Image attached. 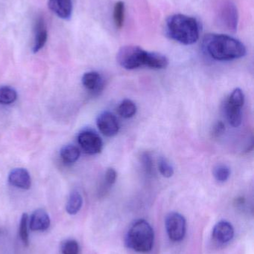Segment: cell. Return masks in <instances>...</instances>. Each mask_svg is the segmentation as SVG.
I'll use <instances>...</instances> for the list:
<instances>
[{"label": "cell", "mask_w": 254, "mask_h": 254, "mask_svg": "<svg viewBox=\"0 0 254 254\" xmlns=\"http://www.w3.org/2000/svg\"><path fill=\"white\" fill-rule=\"evenodd\" d=\"M28 216L27 213H23L21 218L20 225H19V234L21 241L23 243L25 247H28L29 245L28 232Z\"/></svg>", "instance_id": "22"}, {"label": "cell", "mask_w": 254, "mask_h": 254, "mask_svg": "<svg viewBox=\"0 0 254 254\" xmlns=\"http://www.w3.org/2000/svg\"><path fill=\"white\" fill-rule=\"evenodd\" d=\"M234 236V229L232 225L226 221H222L216 224L213 228V240L219 244H225L232 240Z\"/></svg>", "instance_id": "9"}, {"label": "cell", "mask_w": 254, "mask_h": 254, "mask_svg": "<svg viewBox=\"0 0 254 254\" xmlns=\"http://www.w3.org/2000/svg\"><path fill=\"white\" fill-rule=\"evenodd\" d=\"M225 130V125L223 122H219L216 124L213 129V136L215 137H219L223 134Z\"/></svg>", "instance_id": "29"}, {"label": "cell", "mask_w": 254, "mask_h": 254, "mask_svg": "<svg viewBox=\"0 0 254 254\" xmlns=\"http://www.w3.org/2000/svg\"><path fill=\"white\" fill-rule=\"evenodd\" d=\"M50 226V218L43 209L36 210L30 219L29 228L32 231H46Z\"/></svg>", "instance_id": "11"}, {"label": "cell", "mask_w": 254, "mask_h": 254, "mask_svg": "<svg viewBox=\"0 0 254 254\" xmlns=\"http://www.w3.org/2000/svg\"><path fill=\"white\" fill-rule=\"evenodd\" d=\"M48 33L46 22L43 18H39L34 28V42L33 52L34 53L39 52L46 44L47 40Z\"/></svg>", "instance_id": "12"}, {"label": "cell", "mask_w": 254, "mask_h": 254, "mask_svg": "<svg viewBox=\"0 0 254 254\" xmlns=\"http://www.w3.org/2000/svg\"><path fill=\"white\" fill-rule=\"evenodd\" d=\"M167 35L183 45H192L199 38V24L195 18L184 14L169 16L166 22Z\"/></svg>", "instance_id": "2"}, {"label": "cell", "mask_w": 254, "mask_h": 254, "mask_svg": "<svg viewBox=\"0 0 254 254\" xmlns=\"http://www.w3.org/2000/svg\"><path fill=\"white\" fill-rule=\"evenodd\" d=\"M49 7L57 16L62 19H70L73 11L72 0H49Z\"/></svg>", "instance_id": "13"}, {"label": "cell", "mask_w": 254, "mask_h": 254, "mask_svg": "<svg viewBox=\"0 0 254 254\" xmlns=\"http://www.w3.org/2000/svg\"><path fill=\"white\" fill-rule=\"evenodd\" d=\"M62 254H79V243L76 240H70L63 243L61 246Z\"/></svg>", "instance_id": "26"}, {"label": "cell", "mask_w": 254, "mask_h": 254, "mask_svg": "<svg viewBox=\"0 0 254 254\" xmlns=\"http://www.w3.org/2000/svg\"><path fill=\"white\" fill-rule=\"evenodd\" d=\"M169 65V61L167 57L157 52H149L147 53L146 66L154 69H163Z\"/></svg>", "instance_id": "16"}, {"label": "cell", "mask_w": 254, "mask_h": 254, "mask_svg": "<svg viewBox=\"0 0 254 254\" xmlns=\"http://www.w3.org/2000/svg\"><path fill=\"white\" fill-rule=\"evenodd\" d=\"M227 119L230 125L234 127H239L241 125L243 121V114H242V107L234 105L227 101L225 106Z\"/></svg>", "instance_id": "15"}, {"label": "cell", "mask_w": 254, "mask_h": 254, "mask_svg": "<svg viewBox=\"0 0 254 254\" xmlns=\"http://www.w3.org/2000/svg\"><path fill=\"white\" fill-rule=\"evenodd\" d=\"M82 83L86 89L92 92H100L104 86L102 77L96 71L85 73L82 77Z\"/></svg>", "instance_id": "14"}, {"label": "cell", "mask_w": 254, "mask_h": 254, "mask_svg": "<svg viewBox=\"0 0 254 254\" xmlns=\"http://www.w3.org/2000/svg\"><path fill=\"white\" fill-rule=\"evenodd\" d=\"M117 179V173L113 168H108L106 171L104 181H105L106 188H110L114 185Z\"/></svg>", "instance_id": "28"}, {"label": "cell", "mask_w": 254, "mask_h": 254, "mask_svg": "<svg viewBox=\"0 0 254 254\" xmlns=\"http://www.w3.org/2000/svg\"><path fill=\"white\" fill-rule=\"evenodd\" d=\"M83 204V198L78 191H73L66 206V210L70 215H76L80 211Z\"/></svg>", "instance_id": "18"}, {"label": "cell", "mask_w": 254, "mask_h": 254, "mask_svg": "<svg viewBox=\"0 0 254 254\" xmlns=\"http://www.w3.org/2000/svg\"><path fill=\"white\" fill-rule=\"evenodd\" d=\"M137 111V106L129 99L124 100L118 107V113L124 119H131L134 117Z\"/></svg>", "instance_id": "19"}, {"label": "cell", "mask_w": 254, "mask_h": 254, "mask_svg": "<svg viewBox=\"0 0 254 254\" xmlns=\"http://www.w3.org/2000/svg\"><path fill=\"white\" fill-rule=\"evenodd\" d=\"M78 142L84 152L89 155H95L102 150V140L97 133L91 130L82 131L78 137Z\"/></svg>", "instance_id": "7"}, {"label": "cell", "mask_w": 254, "mask_h": 254, "mask_svg": "<svg viewBox=\"0 0 254 254\" xmlns=\"http://www.w3.org/2000/svg\"><path fill=\"white\" fill-rule=\"evenodd\" d=\"M213 176L217 182H227L231 176V170L228 166L224 164H219L216 166L213 170Z\"/></svg>", "instance_id": "23"}, {"label": "cell", "mask_w": 254, "mask_h": 254, "mask_svg": "<svg viewBox=\"0 0 254 254\" xmlns=\"http://www.w3.org/2000/svg\"><path fill=\"white\" fill-rule=\"evenodd\" d=\"M61 157L66 164H72L76 163L80 157V149L74 145H67L61 150Z\"/></svg>", "instance_id": "17"}, {"label": "cell", "mask_w": 254, "mask_h": 254, "mask_svg": "<svg viewBox=\"0 0 254 254\" xmlns=\"http://www.w3.org/2000/svg\"><path fill=\"white\" fill-rule=\"evenodd\" d=\"M97 127L101 133L107 137H113L117 134L119 125L114 115L109 112H104L97 119Z\"/></svg>", "instance_id": "8"}, {"label": "cell", "mask_w": 254, "mask_h": 254, "mask_svg": "<svg viewBox=\"0 0 254 254\" xmlns=\"http://www.w3.org/2000/svg\"><path fill=\"white\" fill-rule=\"evenodd\" d=\"M204 47L212 58L219 61L239 59L247 52L240 40L224 34H207L204 39Z\"/></svg>", "instance_id": "1"}, {"label": "cell", "mask_w": 254, "mask_h": 254, "mask_svg": "<svg viewBox=\"0 0 254 254\" xmlns=\"http://www.w3.org/2000/svg\"><path fill=\"white\" fill-rule=\"evenodd\" d=\"M166 227L170 240L180 242L184 238L186 231V219L178 213H170L166 219Z\"/></svg>", "instance_id": "5"}, {"label": "cell", "mask_w": 254, "mask_h": 254, "mask_svg": "<svg viewBox=\"0 0 254 254\" xmlns=\"http://www.w3.org/2000/svg\"><path fill=\"white\" fill-rule=\"evenodd\" d=\"M141 162L143 168L147 174L152 175L153 172V161L149 152H144L141 155Z\"/></svg>", "instance_id": "27"}, {"label": "cell", "mask_w": 254, "mask_h": 254, "mask_svg": "<svg viewBox=\"0 0 254 254\" xmlns=\"http://www.w3.org/2000/svg\"><path fill=\"white\" fill-rule=\"evenodd\" d=\"M158 169L164 177L171 178L174 175L172 166L164 157H161L158 160Z\"/></svg>", "instance_id": "24"}, {"label": "cell", "mask_w": 254, "mask_h": 254, "mask_svg": "<svg viewBox=\"0 0 254 254\" xmlns=\"http://www.w3.org/2000/svg\"><path fill=\"white\" fill-rule=\"evenodd\" d=\"M125 3L122 1H117L113 9V20L117 28H122L125 22Z\"/></svg>", "instance_id": "21"}, {"label": "cell", "mask_w": 254, "mask_h": 254, "mask_svg": "<svg viewBox=\"0 0 254 254\" xmlns=\"http://www.w3.org/2000/svg\"><path fill=\"white\" fill-rule=\"evenodd\" d=\"M17 98L16 91L8 86L0 88V104L9 105L15 102Z\"/></svg>", "instance_id": "20"}, {"label": "cell", "mask_w": 254, "mask_h": 254, "mask_svg": "<svg viewBox=\"0 0 254 254\" xmlns=\"http://www.w3.org/2000/svg\"><path fill=\"white\" fill-rule=\"evenodd\" d=\"M155 242V233L150 224L146 221H137L130 228L127 236V245L140 253L152 251Z\"/></svg>", "instance_id": "3"}, {"label": "cell", "mask_w": 254, "mask_h": 254, "mask_svg": "<svg viewBox=\"0 0 254 254\" xmlns=\"http://www.w3.org/2000/svg\"><path fill=\"white\" fill-rule=\"evenodd\" d=\"M9 183L22 190L31 188V180L29 173L25 169L16 168L11 170L8 176Z\"/></svg>", "instance_id": "10"}, {"label": "cell", "mask_w": 254, "mask_h": 254, "mask_svg": "<svg viewBox=\"0 0 254 254\" xmlns=\"http://www.w3.org/2000/svg\"><path fill=\"white\" fill-rule=\"evenodd\" d=\"M228 101L231 104H234V105L243 107L245 104V95L243 90L240 89V88L234 89Z\"/></svg>", "instance_id": "25"}, {"label": "cell", "mask_w": 254, "mask_h": 254, "mask_svg": "<svg viewBox=\"0 0 254 254\" xmlns=\"http://www.w3.org/2000/svg\"><path fill=\"white\" fill-rule=\"evenodd\" d=\"M219 19L228 31L235 32L238 28L239 12L237 5L232 1H224L219 10Z\"/></svg>", "instance_id": "6"}, {"label": "cell", "mask_w": 254, "mask_h": 254, "mask_svg": "<svg viewBox=\"0 0 254 254\" xmlns=\"http://www.w3.org/2000/svg\"><path fill=\"white\" fill-rule=\"evenodd\" d=\"M147 53L140 46H125L119 49L116 59L119 65L125 69H135L146 66Z\"/></svg>", "instance_id": "4"}]
</instances>
